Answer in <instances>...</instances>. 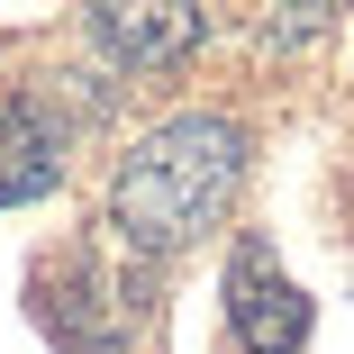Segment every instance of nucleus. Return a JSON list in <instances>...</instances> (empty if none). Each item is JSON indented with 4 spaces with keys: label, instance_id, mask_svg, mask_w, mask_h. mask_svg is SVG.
<instances>
[{
    "label": "nucleus",
    "instance_id": "nucleus-1",
    "mask_svg": "<svg viewBox=\"0 0 354 354\" xmlns=\"http://www.w3.org/2000/svg\"><path fill=\"white\" fill-rule=\"evenodd\" d=\"M236 182H245V127L218 118V109H182V118L146 127V136L118 155L109 227H118L136 254H173V245H191V236L236 200Z\"/></svg>",
    "mask_w": 354,
    "mask_h": 354
},
{
    "label": "nucleus",
    "instance_id": "nucleus-2",
    "mask_svg": "<svg viewBox=\"0 0 354 354\" xmlns=\"http://www.w3.org/2000/svg\"><path fill=\"white\" fill-rule=\"evenodd\" d=\"M227 327L245 354H300L309 345V300H300V281L272 263V245H236L227 254Z\"/></svg>",
    "mask_w": 354,
    "mask_h": 354
},
{
    "label": "nucleus",
    "instance_id": "nucleus-3",
    "mask_svg": "<svg viewBox=\"0 0 354 354\" xmlns=\"http://www.w3.org/2000/svg\"><path fill=\"white\" fill-rule=\"evenodd\" d=\"M55 182H64V127L28 91H0V209H28Z\"/></svg>",
    "mask_w": 354,
    "mask_h": 354
},
{
    "label": "nucleus",
    "instance_id": "nucleus-4",
    "mask_svg": "<svg viewBox=\"0 0 354 354\" xmlns=\"http://www.w3.org/2000/svg\"><path fill=\"white\" fill-rule=\"evenodd\" d=\"M91 37H100V55H118V64H182V55L209 37V19H200V10H100Z\"/></svg>",
    "mask_w": 354,
    "mask_h": 354
}]
</instances>
